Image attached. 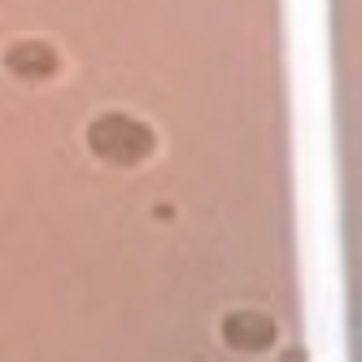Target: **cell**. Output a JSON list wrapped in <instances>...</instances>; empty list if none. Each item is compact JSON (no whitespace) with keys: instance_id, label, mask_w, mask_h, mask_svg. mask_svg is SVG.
Segmentation results:
<instances>
[{"instance_id":"1","label":"cell","mask_w":362,"mask_h":362,"mask_svg":"<svg viewBox=\"0 0 362 362\" xmlns=\"http://www.w3.org/2000/svg\"><path fill=\"white\" fill-rule=\"evenodd\" d=\"M88 148L96 153L100 162L136 166V162H144L148 153L158 148V136H153V127H144L132 114H100L88 127Z\"/></svg>"},{"instance_id":"2","label":"cell","mask_w":362,"mask_h":362,"mask_svg":"<svg viewBox=\"0 0 362 362\" xmlns=\"http://www.w3.org/2000/svg\"><path fill=\"white\" fill-rule=\"evenodd\" d=\"M5 70L13 79H27V83H44L57 74V48L44 44V40H18L5 48Z\"/></svg>"},{"instance_id":"3","label":"cell","mask_w":362,"mask_h":362,"mask_svg":"<svg viewBox=\"0 0 362 362\" xmlns=\"http://www.w3.org/2000/svg\"><path fill=\"white\" fill-rule=\"evenodd\" d=\"M223 341L231 349H240V354H262L275 341V323L262 315V310H231L223 319Z\"/></svg>"}]
</instances>
